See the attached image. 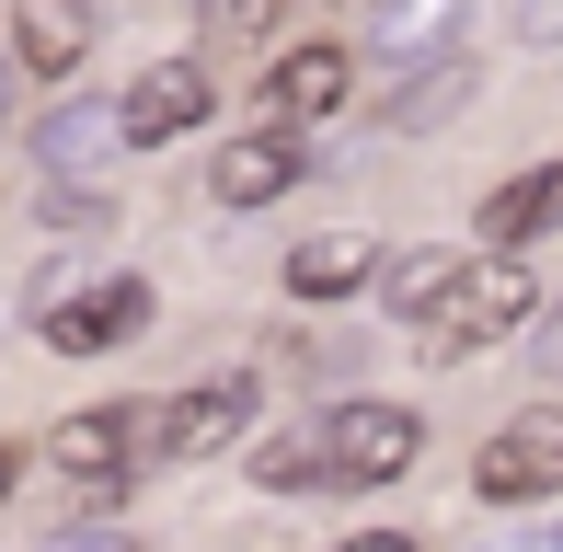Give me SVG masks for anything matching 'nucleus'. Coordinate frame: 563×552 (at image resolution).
Listing matches in <instances>:
<instances>
[{
    "mask_svg": "<svg viewBox=\"0 0 563 552\" xmlns=\"http://www.w3.org/2000/svg\"><path fill=\"white\" fill-rule=\"evenodd\" d=\"M208 104H219L208 58H162V69H139V81H126L115 128H126V150H162V139H185V128H208Z\"/></svg>",
    "mask_w": 563,
    "mask_h": 552,
    "instance_id": "obj_5",
    "label": "nucleus"
},
{
    "mask_svg": "<svg viewBox=\"0 0 563 552\" xmlns=\"http://www.w3.org/2000/svg\"><path fill=\"white\" fill-rule=\"evenodd\" d=\"M368 276H379V242L368 231H311L288 254V288L299 299H345V288H368Z\"/></svg>",
    "mask_w": 563,
    "mask_h": 552,
    "instance_id": "obj_12",
    "label": "nucleus"
},
{
    "mask_svg": "<svg viewBox=\"0 0 563 552\" xmlns=\"http://www.w3.org/2000/svg\"><path fill=\"white\" fill-rule=\"evenodd\" d=\"M472 495L483 507H529V495H563V404H529L483 438L472 461Z\"/></svg>",
    "mask_w": 563,
    "mask_h": 552,
    "instance_id": "obj_4",
    "label": "nucleus"
},
{
    "mask_svg": "<svg viewBox=\"0 0 563 552\" xmlns=\"http://www.w3.org/2000/svg\"><path fill=\"white\" fill-rule=\"evenodd\" d=\"M253 426V380L219 368L196 391H162V404H126V472H173V461H208L219 438Z\"/></svg>",
    "mask_w": 563,
    "mask_h": 552,
    "instance_id": "obj_2",
    "label": "nucleus"
},
{
    "mask_svg": "<svg viewBox=\"0 0 563 552\" xmlns=\"http://www.w3.org/2000/svg\"><path fill=\"white\" fill-rule=\"evenodd\" d=\"M115 150H126V128H115L104 92H69V104H46V115H35V173H58V185H92Z\"/></svg>",
    "mask_w": 563,
    "mask_h": 552,
    "instance_id": "obj_8",
    "label": "nucleus"
},
{
    "mask_svg": "<svg viewBox=\"0 0 563 552\" xmlns=\"http://www.w3.org/2000/svg\"><path fill=\"white\" fill-rule=\"evenodd\" d=\"M46 461H58L69 484H115V472H126V404H81V415H58V426H46Z\"/></svg>",
    "mask_w": 563,
    "mask_h": 552,
    "instance_id": "obj_10",
    "label": "nucleus"
},
{
    "mask_svg": "<svg viewBox=\"0 0 563 552\" xmlns=\"http://www.w3.org/2000/svg\"><path fill=\"white\" fill-rule=\"evenodd\" d=\"M541 231H563V162L518 173L506 196H483V254H518V242H541Z\"/></svg>",
    "mask_w": 563,
    "mask_h": 552,
    "instance_id": "obj_11",
    "label": "nucleus"
},
{
    "mask_svg": "<svg viewBox=\"0 0 563 552\" xmlns=\"http://www.w3.org/2000/svg\"><path fill=\"white\" fill-rule=\"evenodd\" d=\"M415 449H426V415L415 404H334V415L311 426V484H345V495L402 484Z\"/></svg>",
    "mask_w": 563,
    "mask_h": 552,
    "instance_id": "obj_3",
    "label": "nucleus"
},
{
    "mask_svg": "<svg viewBox=\"0 0 563 552\" xmlns=\"http://www.w3.org/2000/svg\"><path fill=\"white\" fill-rule=\"evenodd\" d=\"M529 311H541V276H529V265H506V254H460V276L426 299L415 345H426V357H483V345H506Z\"/></svg>",
    "mask_w": 563,
    "mask_h": 552,
    "instance_id": "obj_1",
    "label": "nucleus"
},
{
    "mask_svg": "<svg viewBox=\"0 0 563 552\" xmlns=\"http://www.w3.org/2000/svg\"><path fill=\"white\" fill-rule=\"evenodd\" d=\"M449 276H460V254H449V242H402V254H379V299H391L402 322H426V299H438Z\"/></svg>",
    "mask_w": 563,
    "mask_h": 552,
    "instance_id": "obj_15",
    "label": "nucleus"
},
{
    "mask_svg": "<svg viewBox=\"0 0 563 552\" xmlns=\"http://www.w3.org/2000/svg\"><path fill=\"white\" fill-rule=\"evenodd\" d=\"M81 46H92L81 12H12V58L35 69V81H69V69H81Z\"/></svg>",
    "mask_w": 563,
    "mask_h": 552,
    "instance_id": "obj_14",
    "label": "nucleus"
},
{
    "mask_svg": "<svg viewBox=\"0 0 563 552\" xmlns=\"http://www.w3.org/2000/svg\"><path fill=\"white\" fill-rule=\"evenodd\" d=\"M552 552H563V530H552Z\"/></svg>",
    "mask_w": 563,
    "mask_h": 552,
    "instance_id": "obj_22",
    "label": "nucleus"
},
{
    "mask_svg": "<svg viewBox=\"0 0 563 552\" xmlns=\"http://www.w3.org/2000/svg\"><path fill=\"white\" fill-rule=\"evenodd\" d=\"M0 128H12V69H0Z\"/></svg>",
    "mask_w": 563,
    "mask_h": 552,
    "instance_id": "obj_21",
    "label": "nucleus"
},
{
    "mask_svg": "<svg viewBox=\"0 0 563 552\" xmlns=\"http://www.w3.org/2000/svg\"><path fill=\"white\" fill-rule=\"evenodd\" d=\"M139 322H150V288L139 276H104V288H81V299H46L35 334L58 345V357H104V345H126Z\"/></svg>",
    "mask_w": 563,
    "mask_h": 552,
    "instance_id": "obj_7",
    "label": "nucleus"
},
{
    "mask_svg": "<svg viewBox=\"0 0 563 552\" xmlns=\"http://www.w3.org/2000/svg\"><path fill=\"white\" fill-rule=\"evenodd\" d=\"M58 552H139V541H58Z\"/></svg>",
    "mask_w": 563,
    "mask_h": 552,
    "instance_id": "obj_19",
    "label": "nucleus"
},
{
    "mask_svg": "<svg viewBox=\"0 0 563 552\" xmlns=\"http://www.w3.org/2000/svg\"><path fill=\"white\" fill-rule=\"evenodd\" d=\"M460 104H472V58H426V69H402V81H391V128H449V115Z\"/></svg>",
    "mask_w": 563,
    "mask_h": 552,
    "instance_id": "obj_13",
    "label": "nucleus"
},
{
    "mask_svg": "<svg viewBox=\"0 0 563 552\" xmlns=\"http://www.w3.org/2000/svg\"><path fill=\"white\" fill-rule=\"evenodd\" d=\"M0 507H12V449H0Z\"/></svg>",
    "mask_w": 563,
    "mask_h": 552,
    "instance_id": "obj_20",
    "label": "nucleus"
},
{
    "mask_svg": "<svg viewBox=\"0 0 563 552\" xmlns=\"http://www.w3.org/2000/svg\"><path fill=\"white\" fill-rule=\"evenodd\" d=\"M288 185H299V139H276V128L230 139V150H219V173H208V196H219V208H276Z\"/></svg>",
    "mask_w": 563,
    "mask_h": 552,
    "instance_id": "obj_9",
    "label": "nucleus"
},
{
    "mask_svg": "<svg viewBox=\"0 0 563 552\" xmlns=\"http://www.w3.org/2000/svg\"><path fill=\"white\" fill-rule=\"evenodd\" d=\"M345 552H415V541H402V530H356Z\"/></svg>",
    "mask_w": 563,
    "mask_h": 552,
    "instance_id": "obj_17",
    "label": "nucleus"
},
{
    "mask_svg": "<svg viewBox=\"0 0 563 552\" xmlns=\"http://www.w3.org/2000/svg\"><path fill=\"white\" fill-rule=\"evenodd\" d=\"M438 35H449L438 12H379V46H391V58H402V46H438Z\"/></svg>",
    "mask_w": 563,
    "mask_h": 552,
    "instance_id": "obj_16",
    "label": "nucleus"
},
{
    "mask_svg": "<svg viewBox=\"0 0 563 552\" xmlns=\"http://www.w3.org/2000/svg\"><path fill=\"white\" fill-rule=\"evenodd\" d=\"M495 552H552V530H529V541H495Z\"/></svg>",
    "mask_w": 563,
    "mask_h": 552,
    "instance_id": "obj_18",
    "label": "nucleus"
},
{
    "mask_svg": "<svg viewBox=\"0 0 563 552\" xmlns=\"http://www.w3.org/2000/svg\"><path fill=\"white\" fill-rule=\"evenodd\" d=\"M345 92H356V58H345L334 35L288 46V58L265 69V115H276V139H299V128H322V115H345Z\"/></svg>",
    "mask_w": 563,
    "mask_h": 552,
    "instance_id": "obj_6",
    "label": "nucleus"
}]
</instances>
